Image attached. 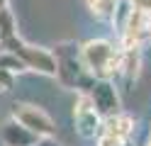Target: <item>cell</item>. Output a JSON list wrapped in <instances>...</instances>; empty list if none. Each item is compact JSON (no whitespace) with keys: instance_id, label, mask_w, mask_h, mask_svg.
Masks as SVG:
<instances>
[{"instance_id":"cell-6","label":"cell","mask_w":151,"mask_h":146,"mask_svg":"<svg viewBox=\"0 0 151 146\" xmlns=\"http://www.w3.org/2000/svg\"><path fill=\"white\" fill-rule=\"evenodd\" d=\"M73 119H76V132H78L83 139H95L100 134V127H102V117L95 112L90 97L83 93L73 105Z\"/></svg>"},{"instance_id":"cell-1","label":"cell","mask_w":151,"mask_h":146,"mask_svg":"<svg viewBox=\"0 0 151 146\" xmlns=\"http://www.w3.org/2000/svg\"><path fill=\"white\" fill-rule=\"evenodd\" d=\"M81 58L93 78L112 81L122 66V46H115L110 39H90L81 46Z\"/></svg>"},{"instance_id":"cell-15","label":"cell","mask_w":151,"mask_h":146,"mask_svg":"<svg viewBox=\"0 0 151 146\" xmlns=\"http://www.w3.org/2000/svg\"><path fill=\"white\" fill-rule=\"evenodd\" d=\"M149 39H151V17H149Z\"/></svg>"},{"instance_id":"cell-17","label":"cell","mask_w":151,"mask_h":146,"mask_svg":"<svg viewBox=\"0 0 151 146\" xmlns=\"http://www.w3.org/2000/svg\"><path fill=\"white\" fill-rule=\"evenodd\" d=\"M122 146H129V144H122Z\"/></svg>"},{"instance_id":"cell-2","label":"cell","mask_w":151,"mask_h":146,"mask_svg":"<svg viewBox=\"0 0 151 146\" xmlns=\"http://www.w3.org/2000/svg\"><path fill=\"white\" fill-rule=\"evenodd\" d=\"M56 78L61 81L63 88H76V90H90V85L95 83V78H93L86 66H83V58H81V51H63L61 49H56Z\"/></svg>"},{"instance_id":"cell-3","label":"cell","mask_w":151,"mask_h":146,"mask_svg":"<svg viewBox=\"0 0 151 146\" xmlns=\"http://www.w3.org/2000/svg\"><path fill=\"white\" fill-rule=\"evenodd\" d=\"M0 49H3V51H12L15 56H20L24 61V66H27V71H37L42 76H56V56L49 49L32 46V44L22 42L17 34L10 37L7 42H3Z\"/></svg>"},{"instance_id":"cell-9","label":"cell","mask_w":151,"mask_h":146,"mask_svg":"<svg viewBox=\"0 0 151 146\" xmlns=\"http://www.w3.org/2000/svg\"><path fill=\"white\" fill-rule=\"evenodd\" d=\"M139 68H141V54L139 49H122V66H119V73L124 76V81H134L139 76Z\"/></svg>"},{"instance_id":"cell-4","label":"cell","mask_w":151,"mask_h":146,"mask_svg":"<svg viewBox=\"0 0 151 146\" xmlns=\"http://www.w3.org/2000/svg\"><path fill=\"white\" fill-rule=\"evenodd\" d=\"M12 119H17L32 134H37L39 139H49V136H54V132H56L54 119L42 110V107H37V105H27V102L15 105L12 107Z\"/></svg>"},{"instance_id":"cell-8","label":"cell","mask_w":151,"mask_h":146,"mask_svg":"<svg viewBox=\"0 0 151 146\" xmlns=\"http://www.w3.org/2000/svg\"><path fill=\"white\" fill-rule=\"evenodd\" d=\"M0 136H3V144L5 146H37L42 139L37 134H32L27 127H22L17 119H7L0 129Z\"/></svg>"},{"instance_id":"cell-13","label":"cell","mask_w":151,"mask_h":146,"mask_svg":"<svg viewBox=\"0 0 151 146\" xmlns=\"http://www.w3.org/2000/svg\"><path fill=\"white\" fill-rule=\"evenodd\" d=\"M12 85H15V73L5 71V68H0V88H3V90H10Z\"/></svg>"},{"instance_id":"cell-5","label":"cell","mask_w":151,"mask_h":146,"mask_svg":"<svg viewBox=\"0 0 151 146\" xmlns=\"http://www.w3.org/2000/svg\"><path fill=\"white\" fill-rule=\"evenodd\" d=\"M86 95L90 97L95 112L102 117V119H107V117H112V114L119 112V95H117V88H115L112 81L95 78V83L90 85V90Z\"/></svg>"},{"instance_id":"cell-11","label":"cell","mask_w":151,"mask_h":146,"mask_svg":"<svg viewBox=\"0 0 151 146\" xmlns=\"http://www.w3.org/2000/svg\"><path fill=\"white\" fill-rule=\"evenodd\" d=\"M15 34H17L15 17H12V12H10L7 7H3V10H0V44L7 42V39L15 37Z\"/></svg>"},{"instance_id":"cell-14","label":"cell","mask_w":151,"mask_h":146,"mask_svg":"<svg viewBox=\"0 0 151 146\" xmlns=\"http://www.w3.org/2000/svg\"><path fill=\"white\" fill-rule=\"evenodd\" d=\"M7 3H10V0H0V10H3V7H7Z\"/></svg>"},{"instance_id":"cell-18","label":"cell","mask_w":151,"mask_h":146,"mask_svg":"<svg viewBox=\"0 0 151 146\" xmlns=\"http://www.w3.org/2000/svg\"><path fill=\"white\" fill-rule=\"evenodd\" d=\"M0 93H3V88H0Z\"/></svg>"},{"instance_id":"cell-12","label":"cell","mask_w":151,"mask_h":146,"mask_svg":"<svg viewBox=\"0 0 151 146\" xmlns=\"http://www.w3.org/2000/svg\"><path fill=\"white\" fill-rule=\"evenodd\" d=\"M0 68H5V71H10V73H22L27 71V66L20 56H15L12 51H3L0 49Z\"/></svg>"},{"instance_id":"cell-16","label":"cell","mask_w":151,"mask_h":146,"mask_svg":"<svg viewBox=\"0 0 151 146\" xmlns=\"http://www.w3.org/2000/svg\"><path fill=\"white\" fill-rule=\"evenodd\" d=\"M146 146H151V139H149V144H146Z\"/></svg>"},{"instance_id":"cell-7","label":"cell","mask_w":151,"mask_h":146,"mask_svg":"<svg viewBox=\"0 0 151 146\" xmlns=\"http://www.w3.org/2000/svg\"><path fill=\"white\" fill-rule=\"evenodd\" d=\"M132 132H134V119L129 114H124V112H117V114L107 117V119H102V127H100L98 136H110L117 144H127Z\"/></svg>"},{"instance_id":"cell-10","label":"cell","mask_w":151,"mask_h":146,"mask_svg":"<svg viewBox=\"0 0 151 146\" xmlns=\"http://www.w3.org/2000/svg\"><path fill=\"white\" fill-rule=\"evenodd\" d=\"M117 3H119V0H86L88 10H90L98 19H112Z\"/></svg>"}]
</instances>
